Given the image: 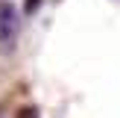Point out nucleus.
<instances>
[{
	"mask_svg": "<svg viewBox=\"0 0 120 118\" xmlns=\"http://www.w3.org/2000/svg\"><path fill=\"white\" fill-rule=\"evenodd\" d=\"M38 6H41V0H26V3H23V12L32 15V12H38Z\"/></svg>",
	"mask_w": 120,
	"mask_h": 118,
	"instance_id": "7ed1b4c3",
	"label": "nucleus"
},
{
	"mask_svg": "<svg viewBox=\"0 0 120 118\" xmlns=\"http://www.w3.org/2000/svg\"><path fill=\"white\" fill-rule=\"evenodd\" d=\"M15 118H41V115H38V109H35V106H21Z\"/></svg>",
	"mask_w": 120,
	"mask_h": 118,
	"instance_id": "f03ea898",
	"label": "nucleus"
},
{
	"mask_svg": "<svg viewBox=\"0 0 120 118\" xmlns=\"http://www.w3.org/2000/svg\"><path fill=\"white\" fill-rule=\"evenodd\" d=\"M18 33H21V15H18V6L9 0H0V47L15 44Z\"/></svg>",
	"mask_w": 120,
	"mask_h": 118,
	"instance_id": "f257e3e1",
	"label": "nucleus"
}]
</instances>
